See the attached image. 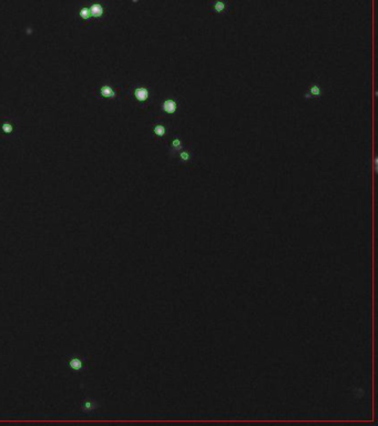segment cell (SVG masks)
Returning a JSON list of instances; mask_svg holds the SVG:
<instances>
[{
	"instance_id": "6da1fadb",
	"label": "cell",
	"mask_w": 378,
	"mask_h": 426,
	"mask_svg": "<svg viewBox=\"0 0 378 426\" xmlns=\"http://www.w3.org/2000/svg\"><path fill=\"white\" fill-rule=\"evenodd\" d=\"M178 108V101L174 100V99H167V100L163 101L162 103V111L167 115H174L176 113Z\"/></svg>"
},
{
	"instance_id": "7a4b0ae2",
	"label": "cell",
	"mask_w": 378,
	"mask_h": 426,
	"mask_svg": "<svg viewBox=\"0 0 378 426\" xmlns=\"http://www.w3.org/2000/svg\"><path fill=\"white\" fill-rule=\"evenodd\" d=\"M149 90L144 87H139L134 90V97L136 98V100L140 101V102H144L149 99Z\"/></svg>"
},
{
	"instance_id": "3957f363",
	"label": "cell",
	"mask_w": 378,
	"mask_h": 426,
	"mask_svg": "<svg viewBox=\"0 0 378 426\" xmlns=\"http://www.w3.org/2000/svg\"><path fill=\"white\" fill-rule=\"evenodd\" d=\"M175 155H178L180 162L183 164L188 163V162H190L191 160L193 159V153L191 152L190 150H188V149H182V150L178 151Z\"/></svg>"
},
{
	"instance_id": "277c9868",
	"label": "cell",
	"mask_w": 378,
	"mask_h": 426,
	"mask_svg": "<svg viewBox=\"0 0 378 426\" xmlns=\"http://www.w3.org/2000/svg\"><path fill=\"white\" fill-rule=\"evenodd\" d=\"M183 149V143H182V140L178 137H174L173 140L171 142V147H170V153L171 154L175 155L176 153L178 152L180 150Z\"/></svg>"
},
{
	"instance_id": "5b68a950",
	"label": "cell",
	"mask_w": 378,
	"mask_h": 426,
	"mask_svg": "<svg viewBox=\"0 0 378 426\" xmlns=\"http://www.w3.org/2000/svg\"><path fill=\"white\" fill-rule=\"evenodd\" d=\"M320 94H322V89H320V87L318 84L314 83L313 86H310V92L305 94V98L310 99V97H320Z\"/></svg>"
},
{
	"instance_id": "8992f818",
	"label": "cell",
	"mask_w": 378,
	"mask_h": 426,
	"mask_svg": "<svg viewBox=\"0 0 378 426\" xmlns=\"http://www.w3.org/2000/svg\"><path fill=\"white\" fill-rule=\"evenodd\" d=\"M212 8H213V11L216 14H222L226 10V3L222 0H216L212 5Z\"/></svg>"
},
{
	"instance_id": "52a82bcc",
	"label": "cell",
	"mask_w": 378,
	"mask_h": 426,
	"mask_svg": "<svg viewBox=\"0 0 378 426\" xmlns=\"http://www.w3.org/2000/svg\"><path fill=\"white\" fill-rule=\"evenodd\" d=\"M153 133L157 137V138H162V137L165 136L167 133V128L164 126V124L162 123H156L153 128Z\"/></svg>"
},
{
	"instance_id": "ba28073f",
	"label": "cell",
	"mask_w": 378,
	"mask_h": 426,
	"mask_svg": "<svg viewBox=\"0 0 378 426\" xmlns=\"http://www.w3.org/2000/svg\"><path fill=\"white\" fill-rule=\"evenodd\" d=\"M89 10H90V14L93 17L101 16L102 12H103V9H102V7L100 5H93Z\"/></svg>"
},
{
	"instance_id": "9c48e42d",
	"label": "cell",
	"mask_w": 378,
	"mask_h": 426,
	"mask_svg": "<svg viewBox=\"0 0 378 426\" xmlns=\"http://www.w3.org/2000/svg\"><path fill=\"white\" fill-rule=\"evenodd\" d=\"M101 94L103 97H106V98H113V97L115 96V92L113 91L112 88L104 86V87H102V89H101Z\"/></svg>"
},
{
	"instance_id": "30bf717a",
	"label": "cell",
	"mask_w": 378,
	"mask_h": 426,
	"mask_svg": "<svg viewBox=\"0 0 378 426\" xmlns=\"http://www.w3.org/2000/svg\"><path fill=\"white\" fill-rule=\"evenodd\" d=\"M80 14H81V17H82V18H85V19L89 18V16H90V10H89V9H87V8H85V9L81 10Z\"/></svg>"
},
{
	"instance_id": "8fae6325",
	"label": "cell",
	"mask_w": 378,
	"mask_h": 426,
	"mask_svg": "<svg viewBox=\"0 0 378 426\" xmlns=\"http://www.w3.org/2000/svg\"><path fill=\"white\" fill-rule=\"evenodd\" d=\"M3 131H5V132H7V133H10V132H11V130H12V126H10L9 123H7V122H6V123H3Z\"/></svg>"
},
{
	"instance_id": "7c38bea8",
	"label": "cell",
	"mask_w": 378,
	"mask_h": 426,
	"mask_svg": "<svg viewBox=\"0 0 378 426\" xmlns=\"http://www.w3.org/2000/svg\"><path fill=\"white\" fill-rule=\"evenodd\" d=\"M377 161H378L377 158H375V165H374V166H375V171L376 172H377Z\"/></svg>"
}]
</instances>
